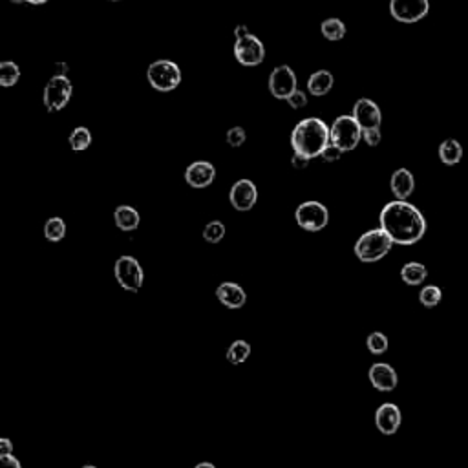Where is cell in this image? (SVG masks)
<instances>
[{"instance_id": "7402d4cb", "label": "cell", "mask_w": 468, "mask_h": 468, "mask_svg": "<svg viewBox=\"0 0 468 468\" xmlns=\"http://www.w3.org/2000/svg\"><path fill=\"white\" fill-rule=\"evenodd\" d=\"M426 277H428V271L419 262H410L400 269V278L406 285H421L426 280Z\"/></svg>"}, {"instance_id": "30bf717a", "label": "cell", "mask_w": 468, "mask_h": 468, "mask_svg": "<svg viewBox=\"0 0 468 468\" xmlns=\"http://www.w3.org/2000/svg\"><path fill=\"white\" fill-rule=\"evenodd\" d=\"M430 11V0H390V15L403 24L419 22Z\"/></svg>"}, {"instance_id": "e575fe53", "label": "cell", "mask_w": 468, "mask_h": 468, "mask_svg": "<svg viewBox=\"0 0 468 468\" xmlns=\"http://www.w3.org/2000/svg\"><path fill=\"white\" fill-rule=\"evenodd\" d=\"M311 159L306 158V156H302V154H293V158H291V165H293V169H298V171H302V169H307V165H309Z\"/></svg>"}, {"instance_id": "83f0119b", "label": "cell", "mask_w": 468, "mask_h": 468, "mask_svg": "<svg viewBox=\"0 0 468 468\" xmlns=\"http://www.w3.org/2000/svg\"><path fill=\"white\" fill-rule=\"evenodd\" d=\"M225 233H227L225 225H223L222 222L214 220V222H211L205 225L203 240L209 243H220L223 238H225Z\"/></svg>"}, {"instance_id": "ee69618b", "label": "cell", "mask_w": 468, "mask_h": 468, "mask_svg": "<svg viewBox=\"0 0 468 468\" xmlns=\"http://www.w3.org/2000/svg\"><path fill=\"white\" fill-rule=\"evenodd\" d=\"M108 2H121V0H108Z\"/></svg>"}, {"instance_id": "e0dca14e", "label": "cell", "mask_w": 468, "mask_h": 468, "mask_svg": "<svg viewBox=\"0 0 468 468\" xmlns=\"http://www.w3.org/2000/svg\"><path fill=\"white\" fill-rule=\"evenodd\" d=\"M216 298L229 309H240L245 306L247 293L243 291L242 285L234 284V282H223L218 285Z\"/></svg>"}, {"instance_id": "d590c367", "label": "cell", "mask_w": 468, "mask_h": 468, "mask_svg": "<svg viewBox=\"0 0 468 468\" xmlns=\"http://www.w3.org/2000/svg\"><path fill=\"white\" fill-rule=\"evenodd\" d=\"M0 468H22L21 461L9 454V456H0Z\"/></svg>"}, {"instance_id": "f546056e", "label": "cell", "mask_w": 468, "mask_h": 468, "mask_svg": "<svg viewBox=\"0 0 468 468\" xmlns=\"http://www.w3.org/2000/svg\"><path fill=\"white\" fill-rule=\"evenodd\" d=\"M441 298H443V293H441L437 285H426V287L421 289V293H419V300H421V304L425 307L439 306Z\"/></svg>"}, {"instance_id": "603a6c76", "label": "cell", "mask_w": 468, "mask_h": 468, "mask_svg": "<svg viewBox=\"0 0 468 468\" xmlns=\"http://www.w3.org/2000/svg\"><path fill=\"white\" fill-rule=\"evenodd\" d=\"M251 357V346L245 341H234L227 349V361L234 366H240L247 358Z\"/></svg>"}, {"instance_id": "5bb4252c", "label": "cell", "mask_w": 468, "mask_h": 468, "mask_svg": "<svg viewBox=\"0 0 468 468\" xmlns=\"http://www.w3.org/2000/svg\"><path fill=\"white\" fill-rule=\"evenodd\" d=\"M216 178V169L209 161H194L185 169V181L192 188H207Z\"/></svg>"}, {"instance_id": "60d3db41", "label": "cell", "mask_w": 468, "mask_h": 468, "mask_svg": "<svg viewBox=\"0 0 468 468\" xmlns=\"http://www.w3.org/2000/svg\"><path fill=\"white\" fill-rule=\"evenodd\" d=\"M194 468H216V467H214L213 463H200V464H196Z\"/></svg>"}, {"instance_id": "8d00e7d4", "label": "cell", "mask_w": 468, "mask_h": 468, "mask_svg": "<svg viewBox=\"0 0 468 468\" xmlns=\"http://www.w3.org/2000/svg\"><path fill=\"white\" fill-rule=\"evenodd\" d=\"M13 454V443L8 437L0 439V456H9Z\"/></svg>"}, {"instance_id": "484cf974", "label": "cell", "mask_w": 468, "mask_h": 468, "mask_svg": "<svg viewBox=\"0 0 468 468\" xmlns=\"http://www.w3.org/2000/svg\"><path fill=\"white\" fill-rule=\"evenodd\" d=\"M320 31L328 41H341L346 35V24L341 18H326V21L320 24Z\"/></svg>"}, {"instance_id": "3957f363", "label": "cell", "mask_w": 468, "mask_h": 468, "mask_svg": "<svg viewBox=\"0 0 468 468\" xmlns=\"http://www.w3.org/2000/svg\"><path fill=\"white\" fill-rule=\"evenodd\" d=\"M393 240L388 236L384 229H371L368 233L361 234L358 240L355 242V256L364 264H373L383 260L388 252L392 251Z\"/></svg>"}, {"instance_id": "d6986e66", "label": "cell", "mask_w": 468, "mask_h": 468, "mask_svg": "<svg viewBox=\"0 0 468 468\" xmlns=\"http://www.w3.org/2000/svg\"><path fill=\"white\" fill-rule=\"evenodd\" d=\"M333 85H335V77L329 70H317L315 73H311L307 79V92L315 97H322L331 92Z\"/></svg>"}, {"instance_id": "7c38bea8", "label": "cell", "mask_w": 468, "mask_h": 468, "mask_svg": "<svg viewBox=\"0 0 468 468\" xmlns=\"http://www.w3.org/2000/svg\"><path fill=\"white\" fill-rule=\"evenodd\" d=\"M258 200V188L251 179H238L229 191V201L240 213L251 211Z\"/></svg>"}, {"instance_id": "7bdbcfd3", "label": "cell", "mask_w": 468, "mask_h": 468, "mask_svg": "<svg viewBox=\"0 0 468 468\" xmlns=\"http://www.w3.org/2000/svg\"><path fill=\"white\" fill-rule=\"evenodd\" d=\"M83 468H97V467H94V464H85Z\"/></svg>"}, {"instance_id": "2e32d148", "label": "cell", "mask_w": 468, "mask_h": 468, "mask_svg": "<svg viewBox=\"0 0 468 468\" xmlns=\"http://www.w3.org/2000/svg\"><path fill=\"white\" fill-rule=\"evenodd\" d=\"M370 383L373 384L375 390L379 392H393L399 383V377H397L395 370H393L390 364L386 362H377L370 368Z\"/></svg>"}, {"instance_id": "8fae6325", "label": "cell", "mask_w": 468, "mask_h": 468, "mask_svg": "<svg viewBox=\"0 0 468 468\" xmlns=\"http://www.w3.org/2000/svg\"><path fill=\"white\" fill-rule=\"evenodd\" d=\"M297 73L293 72L291 66L287 64H282L272 70L271 75H269V92L275 99H280V101H287L289 95H293L297 92Z\"/></svg>"}, {"instance_id": "ab89813d", "label": "cell", "mask_w": 468, "mask_h": 468, "mask_svg": "<svg viewBox=\"0 0 468 468\" xmlns=\"http://www.w3.org/2000/svg\"><path fill=\"white\" fill-rule=\"evenodd\" d=\"M46 2H50V0H28V4H33V6L46 4Z\"/></svg>"}, {"instance_id": "74e56055", "label": "cell", "mask_w": 468, "mask_h": 468, "mask_svg": "<svg viewBox=\"0 0 468 468\" xmlns=\"http://www.w3.org/2000/svg\"><path fill=\"white\" fill-rule=\"evenodd\" d=\"M247 33H249V28H247L245 24H238L236 28H234V38L243 37V35H247Z\"/></svg>"}, {"instance_id": "4fadbf2b", "label": "cell", "mask_w": 468, "mask_h": 468, "mask_svg": "<svg viewBox=\"0 0 468 468\" xmlns=\"http://www.w3.org/2000/svg\"><path fill=\"white\" fill-rule=\"evenodd\" d=\"M351 115L358 123L362 130H370V128H381L383 123V112H381L379 105L373 99L361 97L353 105V112Z\"/></svg>"}, {"instance_id": "5b68a950", "label": "cell", "mask_w": 468, "mask_h": 468, "mask_svg": "<svg viewBox=\"0 0 468 468\" xmlns=\"http://www.w3.org/2000/svg\"><path fill=\"white\" fill-rule=\"evenodd\" d=\"M329 139L342 152H349L358 147L362 139V128L355 121L353 115H341L329 127Z\"/></svg>"}, {"instance_id": "6da1fadb", "label": "cell", "mask_w": 468, "mask_h": 468, "mask_svg": "<svg viewBox=\"0 0 468 468\" xmlns=\"http://www.w3.org/2000/svg\"><path fill=\"white\" fill-rule=\"evenodd\" d=\"M379 222L381 229L386 230L397 245H413L426 233V220L422 213L406 200H395L384 205Z\"/></svg>"}, {"instance_id": "ffe728a7", "label": "cell", "mask_w": 468, "mask_h": 468, "mask_svg": "<svg viewBox=\"0 0 468 468\" xmlns=\"http://www.w3.org/2000/svg\"><path fill=\"white\" fill-rule=\"evenodd\" d=\"M114 222L117 225V229L124 230V233H132L139 227L141 216L134 207L130 205H119L117 209L114 211Z\"/></svg>"}, {"instance_id": "4316f807", "label": "cell", "mask_w": 468, "mask_h": 468, "mask_svg": "<svg viewBox=\"0 0 468 468\" xmlns=\"http://www.w3.org/2000/svg\"><path fill=\"white\" fill-rule=\"evenodd\" d=\"M66 236V223H64L63 218H50L46 223H44V238L51 243H57Z\"/></svg>"}, {"instance_id": "b9f144b4", "label": "cell", "mask_w": 468, "mask_h": 468, "mask_svg": "<svg viewBox=\"0 0 468 468\" xmlns=\"http://www.w3.org/2000/svg\"><path fill=\"white\" fill-rule=\"evenodd\" d=\"M28 0H11V4H26Z\"/></svg>"}, {"instance_id": "d4e9b609", "label": "cell", "mask_w": 468, "mask_h": 468, "mask_svg": "<svg viewBox=\"0 0 468 468\" xmlns=\"http://www.w3.org/2000/svg\"><path fill=\"white\" fill-rule=\"evenodd\" d=\"M70 149L75 150V152H83V150L88 149L92 145V132H90L86 127H77L73 128L72 134L68 137Z\"/></svg>"}, {"instance_id": "ac0fdd59", "label": "cell", "mask_w": 468, "mask_h": 468, "mask_svg": "<svg viewBox=\"0 0 468 468\" xmlns=\"http://www.w3.org/2000/svg\"><path fill=\"white\" fill-rule=\"evenodd\" d=\"M390 188L397 200H406L412 196L413 188H415V179L412 172L408 169H397L390 179Z\"/></svg>"}, {"instance_id": "9c48e42d", "label": "cell", "mask_w": 468, "mask_h": 468, "mask_svg": "<svg viewBox=\"0 0 468 468\" xmlns=\"http://www.w3.org/2000/svg\"><path fill=\"white\" fill-rule=\"evenodd\" d=\"M234 57L243 66H258L265 59V46L256 35L247 33L234 41Z\"/></svg>"}, {"instance_id": "cb8c5ba5", "label": "cell", "mask_w": 468, "mask_h": 468, "mask_svg": "<svg viewBox=\"0 0 468 468\" xmlns=\"http://www.w3.org/2000/svg\"><path fill=\"white\" fill-rule=\"evenodd\" d=\"M21 79V68L18 64H15L13 60H4L0 63V85L4 88H11L15 86Z\"/></svg>"}, {"instance_id": "7a4b0ae2", "label": "cell", "mask_w": 468, "mask_h": 468, "mask_svg": "<svg viewBox=\"0 0 468 468\" xmlns=\"http://www.w3.org/2000/svg\"><path fill=\"white\" fill-rule=\"evenodd\" d=\"M329 143V127L319 117L302 119L291 132V147L294 152L309 159L319 158Z\"/></svg>"}, {"instance_id": "f35d334b", "label": "cell", "mask_w": 468, "mask_h": 468, "mask_svg": "<svg viewBox=\"0 0 468 468\" xmlns=\"http://www.w3.org/2000/svg\"><path fill=\"white\" fill-rule=\"evenodd\" d=\"M66 72H68V64L64 63L55 64V75H66Z\"/></svg>"}, {"instance_id": "1f68e13d", "label": "cell", "mask_w": 468, "mask_h": 468, "mask_svg": "<svg viewBox=\"0 0 468 468\" xmlns=\"http://www.w3.org/2000/svg\"><path fill=\"white\" fill-rule=\"evenodd\" d=\"M342 154H344V152H342L339 147L333 145V143H329V145L322 150L320 158H322L326 163H335V161H339V159L342 158Z\"/></svg>"}, {"instance_id": "44dd1931", "label": "cell", "mask_w": 468, "mask_h": 468, "mask_svg": "<svg viewBox=\"0 0 468 468\" xmlns=\"http://www.w3.org/2000/svg\"><path fill=\"white\" fill-rule=\"evenodd\" d=\"M439 159L448 166L457 165V163L463 159V147H461L459 141L445 139L443 143L439 145Z\"/></svg>"}, {"instance_id": "4dcf8cb0", "label": "cell", "mask_w": 468, "mask_h": 468, "mask_svg": "<svg viewBox=\"0 0 468 468\" xmlns=\"http://www.w3.org/2000/svg\"><path fill=\"white\" fill-rule=\"evenodd\" d=\"M227 145L233 147V149H240V147L245 143L247 139V134L245 130H243V127H233L227 130Z\"/></svg>"}, {"instance_id": "52a82bcc", "label": "cell", "mask_w": 468, "mask_h": 468, "mask_svg": "<svg viewBox=\"0 0 468 468\" xmlns=\"http://www.w3.org/2000/svg\"><path fill=\"white\" fill-rule=\"evenodd\" d=\"M114 277L117 284L124 291H130V293H137L143 287V280H145L143 269H141L139 262L134 256H121V258H117L114 265Z\"/></svg>"}, {"instance_id": "9a60e30c", "label": "cell", "mask_w": 468, "mask_h": 468, "mask_svg": "<svg viewBox=\"0 0 468 468\" xmlns=\"http://www.w3.org/2000/svg\"><path fill=\"white\" fill-rule=\"evenodd\" d=\"M400 421H403V413H400L399 406L393 403H386L381 405L375 412V426L379 428L381 434L393 435L399 430Z\"/></svg>"}, {"instance_id": "f1b7e54d", "label": "cell", "mask_w": 468, "mask_h": 468, "mask_svg": "<svg viewBox=\"0 0 468 468\" xmlns=\"http://www.w3.org/2000/svg\"><path fill=\"white\" fill-rule=\"evenodd\" d=\"M366 346L370 349V353L383 355L388 351V336L381 331H373L368 335Z\"/></svg>"}, {"instance_id": "8992f818", "label": "cell", "mask_w": 468, "mask_h": 468, "mask_svg": "<svg viewBox=\"0 0 468 468\" xmlns=\"http://www.w3.org/2000/svg\"><path fill=\"white\" fill-rule=\"evenodd\" d=\"M298 227L307 233H319L329 223V211L320 201H304L294 213Z\"/></svg>"}, {"instance_id": "836d02e7", "label": "cell", "mask_w": 468, "mask_h": 468, "mask_svg": "<svg viewBox=\"0 0 468 468\" xmlns=\"http://www.w3.org/2000/svg\"><path fill=\"white\" fill-rule=\"evenodd\" d=\"M287 105H289L293 110H300V108H304L307 105L306 94H304L302 90H297L293 95H289V99H287Z\"/></svg>"}, {"instance_id": "277c9868", "label": "cell", "mask_w": 468, "mask_h": 468, "mask_svg": "<svg viewBox=\"0 0 468 468\" xmlns=\"http://www.w3.org/2000/svg\"><path fill=\"white\" fill-rule=\"evenodd\" d=\"M147 79H149L150 86L156 92H172L181 83V70L176 63L169 59H158L154 60L147 70Z\"/></svg>"}, {"instance_id": "d6a6232c", "label": "cell", "mask_w": 468, "mask_h": 468, "mask_svg": "<svg viewBox=\"0 0 468 468\" xmlns=\"http://www.w3.org/2000/svg\"><path fill=\"white\" fill-rule=\"evenodd\" d=\"M362 139L366 141L368 147H377L383 139L381 128H370V130H362Z\"/></svg>"}, {"instance_id": "ba28073f", "label": "cell", "mask_w": 468, "mask_h": 468, "mask_svg": "<svg viewBox=\"0 0 468 468\" xmlns=\"http://www.w3.org/2000/svg\"><path fill=\"white\" fill-rule=\"evenodd\" d=\"M72 81L66 75H53L48 81L43 94V102L48 112L63 110L72 97Z\"/></svg>"}]
</instances>
